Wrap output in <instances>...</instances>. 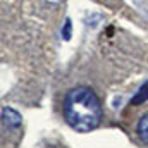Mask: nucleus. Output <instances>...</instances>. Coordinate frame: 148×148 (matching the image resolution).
I'll return each mask as SVG.
<instances>
[{"instance_id": "obj_5", "label": "nucleus", "mask_w": 148, "mask_h": 148, "mask_svg": "<svg viewBox=\"0 0 148 148\" xmlns=\"http://www.w3.org/2000/svg\"><path fill=\"white\" fill-rule=\"evenodd\" d=\"M71 31H73L71 19H66V23H64V28H62V38H64L66 41H69V40H71Z\"/></svg>"}, {"instance_id": "obj_1", "label": "nucleus", "mask_w": 148, "mask_h": 148, "mask_svg": "<svg viewBox=\"0 0 148 148\" xmlns=\"http://www.w3.org/2000/svg\"><path fill=\"white\" fill-rule=\"evenodd\" d=\"M62 112L66 122L77 133H90L97 129L103 119V109L93 90L88 86H76L67 91Z\"/></svg>"}, {"instance_id": "obj_3", "label": "nucleus", "mask_w": 148, "mask_h": 148, "mask_svg": "<svg viewBox=\"0 0 148 148\" xmlns=\"http://www.w3.org/2000/svg\"><path fill=\"white\" fill-rule=\"evenodd\" d=\"M148 100V81L138 90V93L131 98V105H141Z\"/></svg>"}, {"instance_id": "obj_2", "label": "nucleus", "mask_w": 148, "mask_h": 148, "mask_svg": "<svg viewBox=\"0 0 148 148\" xmlns=\"http://www.w3.org/2000/svg\"><path fill=\"white\" fill-rule=\"evenodd\" d=\"M2 122H3L7 127L16 129V127L21 126L23 117H21L19 112L14 110V109H10V107H2Z\"/></svg>"}, {"instance_id": "obj_4", "label": "nucleus", "mask_w": 148, "mask_h": 148, "mask_svg": "<svg viewBox=\"0 0 148 148\" xmlns=\"http://www.w3.org/2000/svg\"><path fill=\"white\" fill-rule=\"evenodd\" d=\"M138 136H140V140L143 143L148 145V114L143 115L140 119V122H138Z\"/></svg>"}]
</instances>
